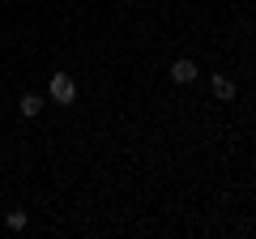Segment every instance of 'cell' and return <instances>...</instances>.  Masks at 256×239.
<instances>
[{"mask_svg":"<svg viewBox=\"0 0 256 239\" xmlns=\"http://www.w3.org/2000/svg\"><path fill=\"white\" fill-rule=\"evenodd\" d=\"M52 98L60 102V107H68V102H77V82L68 73H52Z\"/></svg>","mask_w":256,"mask_h":239,"instance_id":"cell-1","label":"cell"},{"mask_svg":"<svg viewBox=\"0 0 256 239\" xmlns=\"http://www.w3.org/2000/svg\"><path fill=\"white\" fill-rule=\"evenodd\" d=\"M196 77H201V68H196V60H188V56L171 64V82H175V86H192Z\"/></svg>","mask_w":256,"mask_h":239,"instance_id":"cell-2","label":"cell"},{"mask_svg":"<svg viewBox=\"0 0 256 239\" xmlns=\"http://www.w3.org/2000/svg\"><path fill=\"white\" fill-rule=\"evenodd\" d=\"M214 98L230 102V98H235V82H230V77H222V73H214Z\"/></svg>","mask_w":256,"mask_h":239,"instance_id":"cell-3","label":"cell"},{"mask_svg":"<svg viewBox=\"0 0 256 239\" xmlns=\"http://www.w3.org/2000/svg\"><path fill=\"white\" fill-rule=\"evenodd\" d=\"M18 111H22V116H26V120H34L38 111H43V98H38V94H22V102H18Z\"/></svg>","mask_w":256,"mask_h":239,"instance_id":"cell-4","label":"cell"},{"mask_svg":"<svg viewBox=\"0 0 256 239\" xmlns=\"http://www.w3.org/2000/svg\"><path fill=\"white\" fill-rule=\"evenodd\" d=\"M4 226L9 230H26V210H9L4 214Z\"/></svg>","mask_w":256,"mask_h":239,"instance_id":"cell-5","label":"cell"}]
</instances>
